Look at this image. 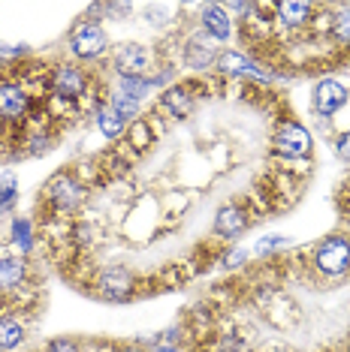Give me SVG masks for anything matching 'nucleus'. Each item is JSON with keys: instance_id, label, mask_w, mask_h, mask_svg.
Masks as SVG:
<instances>
[{"instance_id": "18", "label": "nucleus", "mask_w": 350, "mask_h": 352, "mask_svg": "<svg viewBox=\"0 0 350 352\" xmlns=\"http://www.w3.org/2000/svg\"><path fill=\"white\" fill-rule=\"evenodd\" d=\"M163 109L172 111V118H185L190 109H194V100H190L187 87H169V91L163 94Z\"/></svg>"}, {"instance_id": "24", "label": "nucleus", "mask_w": 350, "mask_h": 352, "mask_svg": "<svg viewBox=\"0 0 350 352\" xmlns=\"http://www.w3.org/2000/svg\"><path fill=\"white\" fill-rule=\"evenodd\" d=\"M336 154L344 160V163H350V133H341L338 142H336Z\"/></svg>"}, {"instance_id": "16", "label": "nucleus", "mask_w": 350, "mask_h": 352, "mask_svg": "<svg viewBox=\"0 0 350 352\" xmlns=\"http://www.w3.org/2000/svg\"><path fill=\"white\" fill-rule=\"evenodd\" d=\"M25 343V325L12 316H0V349L10 352Z\"/></svg>"}, {"instance_id": "7", "label": "nucleus", "mask_w": 350, "mask_h": 352, "mask_svg": "<svg viewBox=\"0 0 350 352\" xmlns=\"http://www.w3.org/2000/svg\"><path fill=\"white\" fill-rule=\"evenodd\" d=\"M85 87H88V76H85L82 67H76V63H61V67L52 73V91L63 100L82 97Z\"/></svg>"}, {"instance_id": "4", "label": "nucleus", "mask_w": 350, "mask_h": 352, "mask_svg": "<svg viewBox=\"0 0 350 352\" xmlns=\"http://www.w3.org/2000/svg\"><path fill=\"white\" fill-rule=\"evenodd\" d=\"M151 63H154V54L139 43H124L115 49V69L121 78H148Z\"/></svg>"}, {"instance_id": "13", "label": "nucleus", "mask_w": 350, "mask_h": 352, "mask_svg": "<svg viewBox=\"0 0 350 352\" xmlns=\"http://www.w3.org/2000/svg\"><path fill=\"white\" fill-rule=\"evenodd\" d=\"M218 69L229 76H254V78H266V73L254 63L251 58H245L242 52H220L218 54Z\"/></svg>"}, {"instance_id": "22", "label": "nucleus", "mask_w": 350, "mask_h": 352, "mask_svg": "<svg viewBox=\"0 0 350 352\" xmlns=\"http://www.w3.org/2000/svg\"><path fill=\"white\" fill-rule=\"evenodd\" d=\"M130 139L136 142V148H142L145 142H151V126H148V121H136V124H133Z\"/></svg>"}, {"instance_id": "3", "label": "nucleus", "mask_w": 350, "mask_h": 352, "mask_svg": "<svg viewBox=\"0 0 350 352\" xmlns=\"http://www.w3.org/2000/svg\"><path fill=\"white\" fill-rule=\"evenodd\" d=\"M272 148H275V154H281V157L302 160L311 154V133L302 124H281L272 135Z\"/></svg>"}, {"instance_id": "19", "label": "nucleus", "mask_w": 350, "mask_h": 352, "mask_svg": "<svg viewBox=\"0 0 350 352\" xmlns=\"http://www.w3.org/2000/svg\"><path fill=\"white\" fill-rule=\"evenodd\" d=\"M118 115L124 118V121H130V118H136L139 115V100H133V97H127V94H121V91H115L112 94V102H109Z\"/></svg>"}, {"instance_id": "25", "label": "nucleus", "mask_w": 350, "mask_h": 352, "mask_svg": "<svg viewBox=\"0 0 350 352\" xmlns=\"http://www.w3.org/2000/svg\"><path fill=\"white\" fill-rule=\"evenodd\" d=\"M278 244H281V238H272V241H260V244H257V253H269V250H275Z\"/></svg>"}, {"instance_id": "20", "label": "nucleus", "mask_w": 350, "mask_h": 352, "mask_svg": "<svg viewBox=\"0 0 350 352\" xmlns=\"http://www.w3.org/2000/svg\"><path fill=\"white\" fill-rule=\"evenodd\" d=\"M332 36H336L338 43H350V6H344V10H338L332 15Z\"/></svg>"}, {"instance_id": "2", "label": "nucleus", "mask_w": 350, "mask_h": 352, "mask_svg": "<svg viewBox=\"0 0 350 352\" xmlns=\"http://www.w3.org/2000/svg\"><path fill=\"white\" fill-rule=\"evenodd\" d=\"M106 49H109V36L97 21H82V25H76L73 34H70V52H73V58H79V60L100 58Z\"/></svg>"}, {"instance_id": "14", "label": "nucleus", "mask_w": 350, "mask_h": 352, "mask_svg": "<svg viewBox=\"0 0 350 352\" xmlns=\"http://www.w3.org/2000/svg\"><path fill=\"white\" fill-rule=\"evenodd\" d=\"M28 277V268L19 256H0V292H12Z\"/></svg>"}, {"instance_id": "21", "label": "nucleus", "mask_w": 350, "mask_h": 352, "mask_svg": "<svg viewBox=\"0 0 350 352\" xmlns=\"http://www.w3.org/2000/svg\"><path fill=\"white\" fill-rule=\"evenodd\" d=\"M151 91V78H121V94L133 100H142Z\"/></svg>"}, {"instance_id": "6", "label": "nucleus", "mask_w": 350, "mask_h": 352, "mask_svg": "<svg viewBox=\"0 0 350 352\" xmlns=\"http://www.w3.org/2000/svg\"><path fill=\"white\" fill-rule=\"evenodd\" d=\"M347 102V87L336 82V78H326V82H317L314 85V94H311V106L317 115L323 118H332L336 111Z\"/></svg>"}, {"instance_id": "17", "label": "nucleus", "mask_w": 350, "mask_h": 352, "mask_svg": "<svg viewBox=\"0 0 350 352\" xmlns=\"http://www.w3.org/2000/svg\"><path fill=\"white\" fill-rule=\"evenodd\" d=\"M124 124H127V121H124L121 115H118L112 106H109V102L97 109V126H100V133L106 135V139H118V135L124 133Z\"/></svg>"}, {"instance_id": "1", "label": "nucleus", "mask_w": 350, "mask_h": 352, "mask_svg": "<svg viewBox=\"0 0 350 352\" xmlns=\"http://www.w3.org/2000/svg\"><path fill=\"white\" fill-rule=\"evenodd\" d=\"M314 265L326 277H338L350 271V238L329 235L326 241L314 247Z\"/></svg>"}, {"instance_id": "23", "label": "nucleus", "mask_w": 350, "mask_h": 352, "mask_svg": "<svg viewBox=\"0 0 350 352\" xmlns=\"http://www.w3.org/2000/svg\"><path fill=\"white\" fill-rule=\"evenodd\" d=\"M45 352H82V349H79L76 340L58 338V340H49V343H45Z\"/></svg>"}, {"instance_id": "8", "label": "nucleus", "mask_w": 350, "mask_h": 352, "mask_svg": "<svg viewBox=\"0 0 350 352\" xmlns=\"http://www.w3.org/2000/svg\"><path fill=\"white\" fill-rule=\"evenodd\" d=\"M97 289L106 301H124L133 295V289H136V280H133V274L127 268H109L100 274Z\"/></svg>"}, {"instance_id": "9", "label": "nucleus", "mask_w": 350, "mask_h": 352, "mask_svg": "<svg viewBox=\"0 0 350 352\" xmlns=\"http://www.w3.org/2000/svg\"><path fill=\"white\" fill-rule=\"evenodd\" d=\"M185 63L190 69H209L212 63H218V45H214V39L205 34H194L187 39L185 45Z\"/></svg>"}, {"instance_id": "10", "label": "nucleus", "mask_w": 350, "mask_h": 352, "mask_svg": "<svg viewBox=\"0 0 350 352\" xmlns=\"http://www.w3.org/2000/svg\"><path fill=\"white\" fill-rule=\"evenodd\" d=\"M30 109V100H28V91L12 82H0V118L3 121H19L25 118Z\"/></svg>"}, {"instance_id": "15", "label": "nucleus", "mask_w": 350, "mask_h": 352, "mask_svg": "<svg viewBox=\"0 0 350 352\" xmlns=\"http://www.w3.org/2000/svg\"><path fill=\"white\" fill-rule=\"evenodd\" d=\"M278 21H284L287 28H302L308 21V15L314 12L311 3H296V0H287V3H275Z\"/></svg>"}, {"instance_id": "5", "label": "nucleus", "mask_w": 350, "mask_h": 352, "mask_svg": "<svg viewBox=\"0 0 350 352\" xmlns=\"http://www.w3.org/2000/svg\"><path fill=\"white\" fill-rule=\"evenodd\" d=\"M49 199L61 211H76V208L85 202V187L70 172H61L49 181Z\"/></svg>"}, {"instance_id": "11", "label": "nucleus", "mask_w": 350, "mask_h": 352, "mask_svg": "<svg viewBox=\"0 0 350 352\" xmlns=\"http://www.w3.org/2000/svg\"><path fill=\"white\" fill-rule=\"evenodd\" d=\"M203 30L214 39V43H224V39H229V34H233V21H229V15H227L224 6H218V3L203 6Z\"/></svg>"}, {"instance_id": "12", "label": "nucleus", "mask_w": 350, "mask_h": 352, "mask_svg": "<svg viewBox=\"0 0 350 352\" xmlns=\"http://www.w3.org/2000/svg\"><path fill=\"white\" fill-rule=\"evenodd\" d=\"M251 217L242 211V208H220L218 217H214V235H224V238H236L248 229Z\"/></svg>"}]
</instances>
